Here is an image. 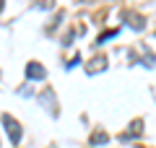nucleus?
Instances as JSON below:
<instances>
[{
	"label": "nucleus",
	"mask_w": 156,
	"mask_h": 148,
	"mask_svg": "<svg viewBox=\"0 0 156 148\" xmlns=\"http://www.w3.org/2000/svg\"><path fill=\"white\" fill-rule=\"evenodd\" d=\"M3 125H5L8 135H11V143H13V146H18V143H21V125H18L11 115H3Z\"/></svg>",
	"instance_id": "obj_1"
},
{
	"label": "nucleus",
	"mask_w": 156,
	"mask_h": 148,
	"mask_svg": "<svg viewBox=\"0 0 156 148\" xmlns=\"http://www.w3.org/2000/svg\"><path fill=\"white\" fill-rule=\"evenodd\" d=\"M122 18L130 23V29H135V31H140V29H143V23H146V18L140 16V13H133V11H125Z\"/></svg>",
	"instance_id": "obj_2"
},
{
	"label": "nucleus",
	"mask_w": 156,
	"mask_h": 148,
	"mask_svg": "<svg viewBox=\"0 0 156 148\" xmlns=\"http://www.w3.org/2000/svg\"><path fill=\"white\" fill-rule=\"evenodd\" d=\"M47 76V70L39 62H29L26 65V78H31V81H42V78Z\"/></svg>",
	"instance_id": "obj_3"
},
{
	"label": "nucleus",
	"mask_w": 156,
	"mask_h": 148,
	"mask_svg": "<svg viewBox=\"0 0 156 148\" xmlns=\"http://www.w3.org/2000/svg\"><path fill=\"white\" fill-rule=\"evenodd\" d=\"M107 68V57H94V60L89 62V65H86V73H91V76H94V73H99V70H104Z\"/></svg>",
	"instance_id": "obj_4"
},
{
	"label": "nucleus",
	"mask_w": 156,
	"mask_h": 148,
	"mask_svg": "<svg viewBox=\"0 0 156 148\" xmlns=\"http://www.w3.org/2000/svg\"><path fill=\"white\" fill-rule=\"evenodd\" d=\"M140 125H143V122H140V120H135L133 125H130V130H128V132H122V135H120V140L125 143V140H133L135 135H140Z\"/></svg>",
	"instance_id": "obj_5"
},
{
	"label": "nucleus",
	"mask_w": 156,
	"mask_h": 148,
	"mask_svg": "<svg viewBox=\"0 0 156 148\" xmlns=\"http://www.w3.org/2000/svg\"><path fill=\"white\" fill-rule=\"evenodd\" d=\"M109 140V135H107L104 130H96L94 135H91V143H94V146H101V143H107Z\"/></svg>",
	"instance_id": "obj_6"
},
{
	"label": "nucleus",
	"mask_w": 156,
	"mask_h": 148,
	"mask_svg": "<svg viewBox=\"0 0 156 148\" xmlns=\"http://www.w3.org/2000/svg\"><path fill=\"white\" fill-rule=\"evenodd\" d=\"M37 5L44 8V11H52V8H55V0H37Z\"/></svg>",
	"instance_id": "obj_7"
},
{
	"label": "nucleus",
	"mask_w": 156,
	"mask_h": 148,
	"mask_svg": "<svg viewBox=\"0 0 156 148\" xmlns=\"http://www.w3.org/2000/svg\"><path fill=\"white\" fill-rule=\"evenodd\" d=\"M115 34H117V31H107V34H101V37L96 39V47H101V44H104L107 39H112V37H115Z\"/></svg>",
	"instance_id": "obj_8"
},
{
	"label": "nucleus",
	"mask_w": 156,
	"mask_h": 148,
	"mask_svg": "<svg viewBox=\"0 0 156 148\" xmlns=\"http://www.w3.org/2000/svg\"><path fill=\"white\" fill-rule=\"evenodd\" d=\"M0 11H3V0H0Z\"/></svg>",
	"instance_id": "obj_9"
}]
</instances>
